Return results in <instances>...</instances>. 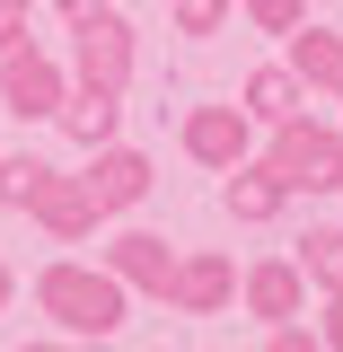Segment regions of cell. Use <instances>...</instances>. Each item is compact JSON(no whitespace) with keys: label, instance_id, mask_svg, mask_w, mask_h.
<instances>
[{"label":"cell","instance_id":"ba28073f","mask_svg":"<svg viewBox=\"0 0 343 352\" xmlns=\"http://www.w3.org/2000/svg\"><path fill=\"white\" fill-rule=\"evenodd\" d=\"M80 185H88V203H97V212H132V203H141L159 176H150V159H141V150H124V141H97Z\"/></svg>","mask_w":343,"mask_h":352},{"label":"cell","instance_id":"3957f363","mask_svg":"<svg viewBox=\"0 0 343 352\" xmlns=\"http://www.w3.org/2000/svg\"><path fill=\"white\" fill-rule=\"evenodd\" d=\"M71 71H80V88H115V97L132 88V27L106 0L71 18Z\"/></svg>","mask_w":343,"mask_h":352},{"label":"cell","instance_id":"e0dca14e","mask_svg":"<svg viewBox=\"0 0 343 352\" xmlns=\"http://www.w3.org/2000/svg\"><path fill=\"white\" fill-rule=\"evenodd\" d=\"M238 9H247V27H256V36H291V27L308 18V0H238Z\"/></svg>","mask_w":343,"mask_h":352},{"label":"cell","instance_id":"30bf717a","mask_svg":"<svg viewBox=\"0 0 343 352\" xmlns=\"http://www.w3.org/2000/svg\"><path fill=\"white\" fill-rule=\"evenodd\" d=\"M238 300H247V317H264V326H282V317H300L308 308V273L300 256H264L238 273Z\"/></svg>","mask_w":343,"mask_h":352},{"label":"cell","instance_id":"277c9868","mask_svg":"<svg viewBox=\"0 0 343 352\" xmlns=\"http://www.w3.org/2000/svg\"><path fill=\"white\" fill-rule=\"evenodd\" d=\"M71 97V80H62V62L53 53H36V44H0V106L9 115H27V124H53V106Z\"/></svg>","mask_w":343,"mask_h":352},{"label":"cell","instance_id":"8992f818","mask_svg":"<svg viewBox=\"0 0 343 352\" xmlns=\"http://www.w3.org/2000/svg\"><path fill=\"white\" fill-rule=\"evenodd\" d=\"M27 220H36L44 238H53V247H80V238H88V229H97L106 212L88 203V185H80V176L44 168V176H36V194H27Z\"/></svg>","mask_w":343,"mask_h":352},{"label":"cell","instance_id":"9a60e30c","mask_svg":"<svg viewBox=\"0 0 343 352\" xmlns=\"http://www.w3.org/2000/svg\"><path fill=\"white\" fill-rule=\"evenodd\" d=\"M300 273H308V291L343 300V229H308L300 238Z\"/></svg>","mask_w":343,"mask_h":352},{"label":"cell","instance_id":"44dd1931","mask_svg":"<svg viewBox=\"0 0 343 352\" xmlns=\"http://www.w3.org/2000/svg\"><path fill=\"white\" fill-rule=\"evenodd\" d=\"M9 300H18V273H9V264H0V308H9Z\"/></svg>","mask_w":343,"mask_h":352},{"label":"cell","instance_id":"2e32d148","mask_svg":"<svg viewBox=\"0 0 343 352\" xmlns=\"http://www.w3.org/2000/svg\"><path fill=\"white\" fill-rule=\"evenodd\" d=\"M229 9H238V0H168L176 36H220V27H229Z\"/></svg>","mask_w":343,"mask_h":352},{"label":"cell","instance_id":"5bb4252c","mask_svg":"<svg viewBox=\"0 0 343 352\" xmlns=\"http://www.w3.org/2000/svg\"><path fill=\"white\" fill-rule=\"evenodd\" d=\"M53 124L71 132L80 150H97V141H115V124H124V97H115V88H71V97L53 106Z\"/></svg>","mask_w":343,"mask_h":352},{"label":"cell","instance_id":"7c38bea8","mask_svg":"<svg viewBox=\"0 0 343 352\" xmlns=\"http://www.w3.org/2000/svg\"><path fill=\"white\" fill-rule=\"evenodd\" d=\"M291 71H300L308 88H326V97H343V27H317V18H300L291 27Z\"/></svg>","mask_w":343,"mask_h":352},{"label":"cell","instance_id":"9c48e42d","mask_svg":"<svg viewBox=\"0 0 343 352\" xmlns=\"http://www.w3.org/2000/svg\"><path fill=\"white\" fill-rule=\"evenodd\" d=\"M106 273H115L124 291H141V300H168V282H176V247L159 238V229H124V238L106 247Z\"/></svg>","mask_w":343,"mask_h":352},{"label":"cell","instance_id":"4fadbf2b","mask_svg":"<svg viewBox=\"0 0 343 352\" xmlns=\"http://www.w3.org/2000/svg\"><path fill=\"white\" fill-rule=\"evenodd\" d=\"M238 106H247V115H256V124L273 132V124H291V115L308 106V80L291 71V62H264V71H247V88H238Z\"/></svg>","mask_w":343,"mask_h":352},{"label":"cell","instance_id":"ac0fdd59","mask_svg":"<svg viewBox=\"0 0 343 352\" xmlns=\"http://www.w3.org/2000/svg\"><path fill=\"white\" fill-rule=\"evenodd\" d=\"M36 176H44V159H0V212H27V194H36Z\"/></svg>","mask_w":343,"mask_h":352},{"label":"cell","instance_id":"6da1fadb","mask_svg":"<svg viewBox=\"0 0 343 352\" xmlns=\"http://www.w3.org/2000/svg\"><path fill=\"white\" fill-rule=\"evenodd\" d=\"M36 308L62 326V335H124V317H132V291L106 273V264H80V256H62V264H44L36 273Z\"/></svg>","mask_w":343,"mask_h":352},{"label":"cell","instance_id":"7a4b0ae2","mask_svg":"<svg viewBox=\"0 0 343 352\" xmlns=\"http://www.w3.org/2000/svg\"><path fill=\"white\" fill-rule=\"evenodd\" d=\"M273 176L291 194H343V124H308V106L291 124H273Z\"/></svg>","mask_w":343,"mask_h":352},{"label":"cell","instance_id":"ffe728a7","mask_svg":"<svg viewBox=\"0 0 343 352\" xmlns=\"http://www.w3.org/2000/svg\"><path fill=\"white\" fill-rule=\"evenodd\" d=\"M317 344H335V352H343V300H326V317H317Z\"/></svg>","mask_w":343,"mask_h":352},{"label":"cell","instance_id":"8fae6325","mask_svg":"<svg viewBox=\"0 0 343 352\" xmlns=\"http://www.w3.org/2000/svg\"><path fill=\"white\" fill-rule=\"evenodd\" d=\"M229 185H220V203H229V220H282V203H291V185L273 176V159H238V168H220Z\"/></svg>","mask_w":343,"mask_h":352},{"label":"cell","instance_id":"52a82bcc","mask_svg":"<svg viewBox=\"0 0 343 352\" xmlns=\"http://www.w3.org/2000/svg\"><path fill=\"white\" fill-rule=\"evenodd\" d=\"M229 300H238V264L220 256V247L176 256V282H168V308H176V317H220Z\"/></svg>","mask_w":343,"mask_h":352},{"label":"cell","instance_id":"5b68a950","mask_svg":"<svg viewBox=\"0 0 343 352\" xmlns=\"http://www.w3.org/2000/svg\"><path fill=\"white\" fill-rule=\"evenodd\" d=\"M185 159L194 168H238L247 150H256V115L247 106H185Z\"/></svg>","mask_w":343,"mask_h":352},{"label":"cell","instance_id":"7402d4cb","mask_svg":"<svg viewBox=\"0 0 343 352\" xmlns=\"http://www.w3.org/2000/svg\"><path fill=\"white\" fill-rule=\"evenodd\" d=\"M53 9H62V18H80V9H97V0H53Z\"/></svg>","mask_w":343,"mask_h":352},{"label":"cell","instance_id":"d6986e66","mask_svg":"<svg viewBox=\"0 0 343 352\" xmlns=\"http://www.w3.org/2000/svg\"><path fill=\"white\" fill-rule=\"evenodd\" d=\"M27 9H36V0H0V44H18V36H27Z\"/></svg>","mask_w":343,"mask_h":352}]
</instances>
